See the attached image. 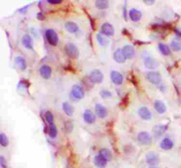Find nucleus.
<instances>
[{"label": "nucleus", "instance_id": "2f4dec72", "mask_svg": "<svg viewBox=\"0 0 181 168\" xmlns=\"http://www.w3.org/2000/svg\"><path fill=\"white\" fill-rule=\"evenodd\" d=\"M58 135V129H57V127L54 124L50 125V127L49 129V135L51 138H54Z\"/></svg>", "mask_w": 181, "mask_h": 168}, {"label": "nucleus", "instance_id": "473e14b6", "mask_svg": "<svg viewBox=\"0 0 181 168\" xmlns=\"http://www.w3.org/2000/svg\"><path fill=\"white\" fill-rule=\"evenodd\" d=\"M45 119H46V121H48L49 124H50V125L53 124L54 116L53 114H52V112L48 111L45 113Z\"/></svg>", "mask_w": 181, "mask_h": 168}, {"label": "nucleus", "instance_id": "2eb2a0df", "mask_svg": "<svg viewBox=\"0 0 181 168\" xmlns=\"http://www.w3.org/2000/svg\"><path fill=\"white\" fill-rule=\"evenodd\" d=\"M123 51L127 59H132L135 56V48L132 46H130V45H125L123 47Z\"/></svg>", "mask_w": 181, "mask_h": 168}, {"label": "nucleus", "instance_id": "a878e982", "mask_svg": "<svg viewBox=\"0 0 181 168\" xmlns=\"http://www.w3.org/2000/svg\"><path fill=\"white\" fill-rule=\"evenodd\" d=\"M62 108H63L64 113H65L67 116H72L73 113H74V109L68 102H64L62 104Z\"/></svg>", "mask_w": 181, "mask_h": 168}, {"label": "nucleus", "instance_id": "412c9836", "mask_svg": "<svg viewBox=\"0 0 181 168\" xmlns=\"http://www.w3.org/2000/svg\"><path fill=\"white\" fill-rule=\"evenodd\" d=\"M166 129H167L166 126H163V125H157V126L153 127V132L156 137H160L164 134L165 131H166Z\"/></svg>", "mask_w": 181, "mask_h": 168}, {"label": "nucleus", "instance_id": "72a5a7b5", "mask_svg": "<svg viewBox=\"0 0 181 168\" xmlns=\"http://www.w3.org/2000/svg\"><path fill=\"white\" fill-rule=\"evenodd\" d=\"M100 94H101V97H102V98L104 99H108V98H110V97H112V94H111V92L108 91V90H106V89H103V90H102V91H101Z\"/></svg>", "mask_w": 181, "mask_h": 168}, {"label": "nucleus", "instance_id": "58836bf2", "mask_svg": "<svg viewBox=\"0 0 181 168\" xmlns=\"http://www.w3.org/2000/svg\"><path fill=\"white\" fill-rule=\"evenodd\" d=\"M37 17H38V19L39 20H43V19H44V16H43V14H42V13H38Z\"/></svg>", "mask_w": 181, "mask_h": 168}, {"label": "nucleus", "instance_id": "c85d7f7f", "mask_svg": "<svg viewBox=\"0 0 181 168\" xmlns=\"http://www.w3.org/2000/svg\"><path fill=\"white\" fill-rule=\"evenodd\" d=\"M170 48L175 52H179L181 51V42L174 40L170 43Z\"/></svg>", "mask_w": 181, "mask_h": 168}, {"label": "nucleus", "instance_id": "20e7f679", "mask_svg": "<svg viewBox=\"0 0 181 168\" xmlns=\"http://www.w3.org/2000/svg\"><path fill=\"white\" fill-rule=\"evenodd\" d=\"M89 78L92 81L93 83L101 84L103 82L104 76L102 72H101L100 70H93L89 75Z\"/></svg>", "mask_w": 181, "mask_h": 168}, {"label": "nucleus", "instance_id": "39448f33", "mask_svg": "<svg viewBox=\"0 0 181 168\" xmlns=\"http://www.w3.org/2000/svg\"><path fill=\"white\" fill-rule=\"evenodd\" d=\"M147 78L151 83L153 84H158L162 81V75L158 72L151 71L147 73Z\"/></svg>", "mask_w": 181, "mask_h": 168}, {"label": "nucleus", "instance_id": "ddd939ff", "mask_svg": "<svg viewBox=\"0 0 181 168\" xmlns=\"http://www.w3.org/2000/svg\"><path fill=\"white\" fill-rule=\"evenodd\" d=\"M110 78L115 84L120 85L123 84V76L122 74L118 71H115V70H113V71L111 72Z\"/></svg>", "mask_w": 181, "mask_h": 168}, {"label": "nucleus", "instance_id": "cd10ccee", "mask_svg": "<svg viewBox=\"0 0 181 168\" xmlns=\"http://www.w3.org/2000/svg\"><path fill=\"white\" fill-rule=\"evenodd\" d=\"M158 48H159V51L161 52L164 56H168L170 53V48H168L167 45L164 43H159L158 44Z\"/></svg>", "mask_w": 181, "mask_h": 168}, {"label": "nucleus", "instance_id": "5701e85b", "mask_svg": "<svg viewBox=\"0 0 181 168\" xmlns=\"http://www.w3.org/2000/svg\"><path fill=\"white\" fill-rule=\"evenodd\" d=\"M65 29L67 31L71 34H75L79 31V26L76 23L71 21H68L65 24Z\"/></svg>", "mask_w": 181, "mask_h": 168}, {"label": "nucleus", "instance_id": "393cba45", "mask_svg": "<svg viewBox=\"0 0 181 168\" xmlns=\"http://www.w3.org/2000/svg\"><path fill=\"white\" fill-rule=\"evenodd\" d=\"M99 155H101V156L103 157L104 158H105L107 161H109V160H110L112 159L113 157V155H112V152L110 150H108L107 148H102L100 150V151H99Z\"/></svg>", "mask_w": 181, "mask_h": 168}, {"label": "nucleus", "instance_id": "a211bd4d", "mask_svg": "<svg viewBox=\"0 0 181 168\" xmlns=\"http://www.w3.org/2000/svg\"><path fill=\"white\" fill-rule=\"evenodd\" d=\"M40 74H41L43 78L49 79L52 74L51 67L48 66H46V65L43 66L40 68Z\"/></svg>", "mask_w": 181, "mask_h": 168}, {"label": "nucleus", "instance_id": "aec40b11", "mask_svg": "<svg viewBox=\"0 0 181 168\" xmlns=\"http://www.w3.org/2000/svg\"><path fill=\"white\" fill-rule=\"evenodd\" d=\"M161 148L163 150H168L173 148V142L172 141V140H170L168 138H165L162 140V141L161 142L160 144Z\"/></svg>", "mask_w": 181, "mask_h": 168}, {"label": "nucleus", "instance_id": "f704fd0d", "mask_svg": "<svg viewBox=\"0 0 181 168\" xmlns=\"http://www.w3.org/2000/svg\"><path fill=\"white\" fill-rule=\"evenodd\" d=\"M0 164L2 168H6V161L2 155L0 156Z\"/></svg>", "mask_w": 181, "mask_h": 168}, {"label": "nucleus", "instance_id": "7ed1b4c3", "mask_svg": "<svg viewBox=\"0 0 181 168\" xmlns=\"http://www.w3.org/2000/svg\"><path fill=\"white\" fill-rule=\"evenodd\" d=\"M137 139L140 143L144 145H150L152 142V135L146 131L140 132L137 135Z\"/></svg>", "mask_w": 181, "mask_h": 168}, {"label": "nucleus", "instance_id": "b1692460", "mask_svg": "<svg viewBox=\"0 0 181 168\" xmlns=\"http://www.w3.org/2000/svg\"><path fill=\"white\" fill-rule=\"evenodd\" d=\"M15 62H16V64L18 66L19 68L21 70H25L26 69L27 67L26 62L22 57L21 56L16 57V59H15Z\"/></svg>", "mask_w": 181, "mask_h": 168}, {"label": "nucleus", "instance_id": "0eeeda50", "mask_svg": "<svg viewBox=\"0 0 181 168\" xmlns=\"http://www.w3.org/2000/svg\"><path fill=\"white\" fill-rule=\"evenodd\" d=\"M146 161H147V163L151 166H156L159 162V157L158 155L151 152L146 155Z\"/></svg>", "mask_w": 181, "mask_h": 168}, {"label": "nucleus", "instance_id": "6ab92c4d", "mask_svg": "<svg viewBox=\"0 0 181 168\" xmlns=\"http://www.w3.org/2000/svg\"><path fill=\"white\" fill-rule=\"evenodd\" d=\"M129 16L130 17V19L133 21H138L142 18V12L139 11L136 9H132L130 11Z\"/></svg>", "mask_w": 181, "mask_h": 168}, {"label": "nucleus", "instance_id": "f3484780", "mask_svg": "<svg viewBox=\"0 0 181 168\" xmlns=\"http://www.w3.org/2000/svg\"><path fill=\"white\" fill-rule=\"evenodd\" d=\"M22 43L24 46L27 49H33V41L31 36L26 34L24 35L22 38Z\"/></svg>", "mask_w": 181, "mask_h": 168}, {"label": "nucleus", "instance_id": "4be33fe9", "mask_svg": "<svg viewBox=\"0 0 181 168\" xmlns=\"http://www.w3.org/2000/svg\"><path fill=\"white\" fill-rule=\"evenodd\" d=\"M154 108L158 114H162L166 111V107L163 102L160 100H157L154 102Z\"/></svg>", "mask_w": 181, "mask_h": 168}, {"label": "nucleus", "instance_id": "c9c22d12", "mask_svg": "<svg viewBox=\"0 0 181 168\" xmlns=\"http://www.w3.org/2000/svg\"><path fill=\"white\" fill-rule=\"evenodd\" d=\"M48 2L50 4H58L62 2V0H48Z\"/></svg>", "mask_w": 181, "mask_h": 168}, {"label": "nucleus", "instance_id": "bb28decb", "mask_svg": "<svg viewBox=\"0 0 181 168\" xmlns=\"http://www.w3.org/2000/svg\"><path fill=\"white\" fill-rule=\"evenodd\" d=\"M96 7L99 9H106L108 8L109 3L106 0H98L96 1Z\"/></svg>", "mask_w": 181, "mask_h": 168}, {"label": "nucleus", "instance_id": "e433bc0d", "mask_svg": "<svg viewBox=\"0 0 181 168\" xmlns=\"http://www.w3.org/2000/svg\"><path fill=\"white\" fill-rule=\"evenodd\" d=\"M29 6H26V7H24V8H22V9H20L19 11H21V13H23V14H24V13H26V11H27V9H28V8H27V7H28Z\"/></svg>", "mask_w": 181, "mask_h": 168}, {"label": "nucleus", "instance_id": "9b49d317", "mask_svg": "<svg viewBox=\"0 0 181 168\" xmlns=\"http://www.w3.org/2000/svg\"><path fill=\"white\" fill-rule=\"evenodd\" d=\"M95 111L96 115L101 119H104V118L107 117L108 114L107 109L101 104H97L96 105Z\"/></svg>", "mask_w": 181, "mask_h": 168}, {"label": "nucleus", "instance_id": "9d476101", "mask_svg": "<svg viewBox=\"0 0 181 168\" xmlns=\"http://www.w3.org/2000/svg\"><path fill=\"white\" fill-rule=\"evenodd\" d=\"M101 32L103 35L106 36H113L114 33H115V29H114L113 26L109 23H104L102 26H101Z\"/></svg>", "mask_w": 181, "mask_h": 168}, {"label": "nucleus", "instance_id": "423d86ee", "mask_svg": "<svg viewBox=\"0 0 181 168\" xmlns=\"http://www.w3.org/2000/svg\"><path fill=\"white\" fill-rule=\"evenodd\" d=\"M71 94L76 99H81L84 97V91L82 87L78 84H74L71 88Z\"/></svg>", "mask_w": 181, "mask_h": 168}, {"label": "nucleus", "instance_id": "c756f323", "mask_svg": "<svg viewBox=\"0 0 181 168\" xmlns=\"http://www.w3.org/2000/svg\"><path fill=\"white\" fill-rule=\"evenodd\" d=\"M96 38H97V41L98 42V43L100 44V46H106L108 44V41L106 39V38H105L103 36L102 34H98Z\"/></svg>", "mask_w": 181, "mask_h": 168}, {"label": "nucleus", "instance_id": "4c0bfd02", "mask_svg": "<svg viewBox=\"0 0 181 168\" xmlns=\"http://www.w3.org/2000/svg\"><path fill=\"white\" fill-rule=\"evenodd\" d=\"M144 2L145 4H148V5H152L153 4H154L155 1H153V0H151V1H146V0H144Z\"/></svg>", "mask_w": 181, "mask_h": 168}, {"label": "nucleus", "instance_id": "1a4fd4ad", "mask_svg": "<svg viewBox=\"0 0 181 168\" xmlns=\"http://www.w3.org/2000/svg\"><path fill=\"white\" fill-rule=\"evenodd\" d=\"M145 67L149 70H155L158 67V62L157 60L152 57H146L144 61Z\"/></svg>", "mask_w": 181, "mask_h": 168}, {"label": "nucleus", "instance_id": "4468645a", "mask_svg": "<svg viewBox=\"0 0 181 168\" xmlns=\"http://www.w3.org/2000/svg\"><path fill=\"white\" fill-rule=\"evenodd\" d=\"M113 58L118 63H124L126 61V57L123 51V49L118 48L114 52Z\"/></svg>", "mask_w": 181, "mask_h": 168}, {"label": "nucleus", "instance_id": "dca6fc26", "mask_svg": "<svg viewBox=\"0 0 181 168\" xmlns=\"http://www.w3.org/2000/svg\"><path fill=\"white\" fill-rule=\"evenodd\" d=\"M107 160H106L103 157L101 156V155H98L95 156L93 159V162L96 166L99 168H105L107 165Z\"/></svg>", "mask_w": 181, "mask_h": 168}, {"label": "nucleus", "instance_id": "f8f14e48", "mask_svg": "<svg viewBox=\"0 0 181 168\" xmlns=\"http://www.w3.org/2000/svg\"><path fill=\"white\" fill-rule=\"evenodd\" d=\"M83 117H84V121L89 124H93V123L96 121V115L93 114V112L92 111H91V110H89V109L85 110V111L84 112Z\"/></svg>", "mask_w": 181, "mask_h": 168}, {"label": "nucleus", "instance_id": "6e6552de", "mask_svg": "<svg viewBox=\"0 0 181 168\" xmlns=\"http://www.w3.org/2000/svg\"><path fill=\"white\" fill-rule=\"evenodd\" d=\"M138 115L141 119L146 121H149L152 119V113L149 110L147 107H142L138 110Z\"/></svg>", "mask_w": 181, "mask_h": 168}, {"label": "nucleus", "instance_id": "f257e3e1", "mask_svg": "<svg viewBox=\"0 0 181 168\" xmlns=\"http://www.w3.org/2000/svg\"><path fill=\"white\" fill-rule=\"evenodd\" d=\"M64 51L66 54L71 59H77L79 56L78 48L73 43H68L64 46Z\"/></svg>", "mask_w": 181, "mask_h": 168}, {"label": "nucleus", "instance_id": "ea45409f", "mask_svg": "<svg viewBox=\"0 0 181 168\" xmlns=\"http://www.w3.org/2000/svg\"><path fill=\"white\" fill-rule=\"evenodd\" d=\"M175 33H176V34L178 35V36H180L181 37V31H180V30L175 29Z\"/></svg>", "mask_w": 181, "mask_h": 168}, {"label": "nucleus", "instance_id": "7c9ffc66", "mask_svg": "<svg viewBox=\"0 0 181 168\" xmlns=\"http://www.w3.org/2000/svg\"><path fill=\"white\" fill-rule=\"evenodd\" d=\"M9 143V140L8 137L3 133L0 134V144H1L3 147H6Z\"/></svg>", "mask_w": 181, "mask_h": 168}, {"label": "nucleus", "instance_id": "f03ea898", "mask_svg": "<svg viewBox=\"0 0 181 168\" xmlns=\"http://www.w3.org/2000/svg\"><path fill=\"white\" fill-rule=\"evenodd\" d=\"M45 37L47 41L51 46H55L58 45L59 41L58 35L53 29H48L45 32Z\"/></svg>", "mask_w": 181, "mask_h": 168}]
</instances>
